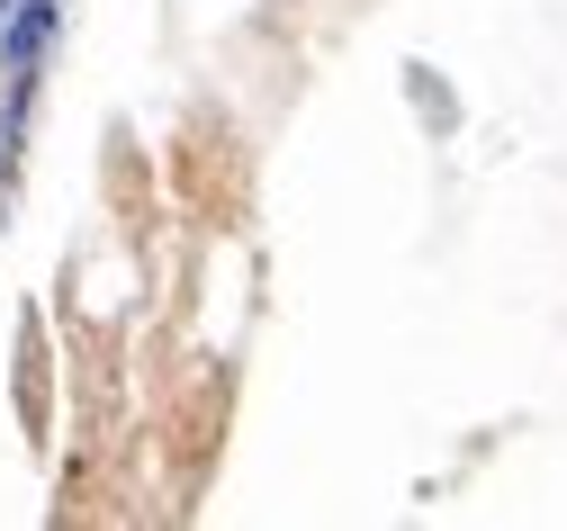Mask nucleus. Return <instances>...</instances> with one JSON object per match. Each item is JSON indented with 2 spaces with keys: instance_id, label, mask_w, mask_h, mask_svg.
<instances>
[{
  "instance_id": "nucleus-1",
  "label": "nucleus",
  "mask_w": 567,
  "mask_h": 531,
  "mask_svg": "<svg viewBox=\"0 0 567 531\" xmlns=\"http://www.w3.org/2000/svg\"><path fill=\"white\" fill-rule=\"evenodd\" d=\"M54 19H63V0H0V63H10L19 82L37 72V54H45Z\"/></svg>"
},
{
  "instance_id": "nucleus-2",
  "label": "nucleus",
  "mask_w": 567,
  "mask_h": 531,
  "mask_svg": "<svg viewBox=\"0 0 567 531\" xmlns=\"http://www.w3.org/2000/svg\"><path fill=\"white\" fill-rule=\"evenodd\" d=\"M10 126H19V100H0V154H10Z\"/></svg>"
}]
</instances>
